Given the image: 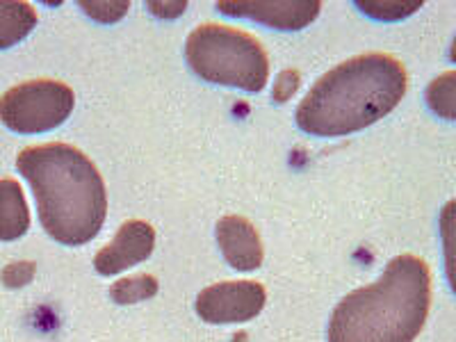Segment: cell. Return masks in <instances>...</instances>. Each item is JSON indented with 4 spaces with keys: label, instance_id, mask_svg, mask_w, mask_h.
<instances>
[{
    "label": "cell",
    "instance_id": "cell-2",
    "mask_svg": "<svg viewBox=\"0 0 456 342\" xmlns=\"http://www.w3.org/2000/svg\"><path fill=\"white\" fill-rule=\"evenodd\" d=\"M404 64L388 53L349 57L308 89L297 108V126L308 135L340 137L388 117L406 94Z\"/></svg>",
    "mask_w": 456,
    "mask_h": 342
},
{
    "label": "cell",
    "instance_id": "cell-10",
    "mask_svg": "<svg viewBox=\"0 0 456 342\" xmlns=\"http://www.w3.org/2000/svg\"><path fill=\"white\" fill-rule=\"evenodd\" d=\"M28 210L23 187L14 178H0V242H12L28 233Z\"/></svg>",
    "mask_w": 456,
    "mask_h": 342
},
{
    "label": "cell",
    "instance_id": "cell-14",
    "mask_svg": "<svg viewBox=\"0 0 456 342\" xmlns=\"http://www.w3.org/2000/svg\"><path fill=\"white\" fill-rule=\"evenodd\" d=\"M441 240L445 256V274L452 292L456 295V199L447 201L441 210Z\"/></svg>",
    "mask_w": 456,
    "mask_h": 342
},
{
    "label": "cell",
    "instance_id": "cell-4",
    "mask_svg": "<svg viewBox=\"0 0 456 342\" xmlns=\"http://www.w3.org/2000/svg\"><path fill=\"white\" fill-rule=\"evenodd\" d=\"M185 57L206 83L258 94L270 78V57L263 44L240 28L203 23L187 37Z\"/></svg>",
    "mask_w": 456,
    "mask_h": 342
},
{
    "label": "cell",
    "instance_id": "cell-8",
    "mask_svg": "<svg viewBox=\"0 0 456 342\" xmlns=\"http://www.w3.org/2000/svg\"><path fill=\"white\" fill-rule=\"evenodd\" d=\"M219 14L247 19L260 26L274 28V30H301L308 28L322 12L320 0H290V3H260V0H235V3H217Z\"/></svg>",
    "mask_w": 456,
    "mask_h": 342
},
{
    "label": "cell",
    "instance_id": "cell-18",
    "mask_svg": "<svg viewBox=\"0 0 456 342\" xmlns=\"http://www.w3.org/2000/svg\"><path fill=\"white\" fill-rule=\"evenodd\" d=\"M37 265L35 263H28V260H21V263H14V265H7L0 279L7 288H21V285L30 283L32 276H35Z\"/></svg>",
    "mask_w": 456,
    "mask_h": 342
},
{
    "label": "cell",
    "instance_id": "cell-7",
    "mask_svg": "<svg viewBox=\"0 0 456 342\" xmlns=\"http://www.w3.org/2000/svg\"><path fill=\"white\" fill-rule=\"evenodd\" d=\"M156 247V228L144 219H128L114 233L112 242L105 244L99 254L94 256V270L101 276H117L121 272L144 263Z\"/></svg>",
    "mask_w": 456,
    "mask_h": 342
},
{
    "label": "cell",
    "instance_id": "cell-19",
    "mask_svg": "<svg viewBox=\"0 0 456 342\" xmlns=\"http://www.w3.org/2000/svg\"><path fill=\"white\" fill-rule=\"evenodd\" d=\"M185 10H187L185 3H149L151 14L160 16V19H165V21L176 19V16H181Z\"/></svg>",
    "mask_w": 456,
    "mask_h": 342
},
{
    "label": "cell",
    "instance_id": "cell-12",
    "mask_svg": "<svg viewBox=\"0 0 456 342\" xmlns=\"http://www.w3.org/2000/svg\"><path fill=\"white\" fill-rule=\"evenodd\" d=\"M425 101L436 117L447 121H456V71H447L436 76L427 85Z\"/></svg>",
    "mask_w": 456,
    "mask_h": 342
},
{
    "label": "cell",
    "instance_id": "cell-5",
    "mask_svg": "<svg viewBox=\"0 0 456 342\" xmlns=\"http://www.w3.org/2000/svg\"><path fill=\"white\" fill-rule=\"evenodd\" d=\"M76 94L60 80H28L0 96V121L19 135H37L71 117Z\"/></svg>",
    "mask_w": 456,
    "mask_h": 342
},
{
    "label": "cell",
    "instance_id": "cell-6",
    "mask_svg": "<svg viewBox=\"0 0 456 342\" xmlns=\"http://www.w3.org/2000/svg\"><path fill=\"white\" fill-rule=\"evenodd\" d=\"M267 301L258 281H222L203 288L197 297V315L208 324H240L258 317Z\"/></svg>",
    "mask_w": 456,
    "mask_h": 342
},
{
    "label": "cell",
    "instance_id": "cell-20",
    "mask_svg": "<svg viewBox=\"0 0 456 342\" xmlns=\"http://www.w3.org/2000/svg\"><path fill=\"white\" fill-rule=\"evenodd\" d=\"M450 60L456 64V37H454V42H452V46H450Z\"/></svg>",
    "mask_w": 456,
    "mask_h": 342
},
{
    "label": "cell",
    "instance_id": "cell-1",
    "mask_svg": "<svg viewBox=\"0 0 456 342\" xmlns=\"http://www.w3.org/2000/svg\"><path fill=\"white\" fill-rule=\"evenodd\" d=\"M16 169L30 183L44 231L55 242H92L108 217L101 171L83 151L64 142L37 144L16 156Z\"/></svg>",
    "mask_w": 456,
    "mask_h": 342
},
{
    "label": "cell",
    "instance_id": "cell-15",
    "mask_svg": "<svg viewBox=\"0 0 456 342\" xmlns=\"http://www.w3.org/2000/svg\"><path fill=\"white\" fill-rule=\"evenodd\" d=\"M356 7L363 14L379 19V21H402L413 12L422 7V3H370V0H356Z\"/></svg>",
    "mask_w": 456,
    "mask_h": 342
},
{
    "label": "cell",
    "instance_id": "cell-11",
    "mask_svg": "<svg viewBox=\"0 0 456 342\" xmlns=\"http://www.w3.org/2000/svg\"><path fill=\"white\" fill-rule=\"evenodd\" d=\"M37 12L30 3L0 0V51L16 46L37 28Z\"/></svg>",
    "mask_w": 456,
    "mask_h": 342
},
{
    "label": "cell",
    "instance_id": "cell-3",
    "mask_svg": "<svg viewBox=\"0 0 456 342\" xmlns=\"http://www.w3.org/2000/svg\"><path fill=\"white\" fill-rule=\"evenodd\" d=\"M431 308V272L418 256H397L377 283L349 292L329 320V342H413Z\"/></svg>",
    "mask_w": 456,
    "mask_h": 342
},
{
    "label": "cell",
    "instance_id": "cell-16",
    "mask_svg": "<svg viewBox=\"0 0 456 342\" xmlns=\"http://www.w3.org/2000/svg\"><path fill=\"white\" fill-rule=\"evenodd\" d=\"M80 10L99 23H117L130 10V3H80Z\"/></svg>",
    "mask_w": 456,
    "mask_h": 342
},
{
    "label": "cell",
    "instance_id": "cell-17",
    "mask_svg": "<svg viewBox=\"0 0 456 342\" xmlns=\"http://www.w3.org/2000/svg\"><path fill=\"white\" fill-rule=\"evenodd\" d=\"M301 85V76L297 69H285V71L279 73V78L274 83V103H285V101H290L292 96L297 94Z\"/></svg>",
    "mask_w": 456,
    "mask_h": 342
},
{
    "label": "cell",
    "instance_id": "cell-13",
    "mask_svg": "<svg viewBox=\"0 0 456 342\" xmlns=\"http://www.w3.org/2000/svg\"><path fill=\"white\" fill-rule=\"evenodd\" d=\"M156 295L158 279L151 274L126 276V279H119L117 283H112V288H110V297H112L114 304H119V306H130V304L146 301Z\"/></svg>",
    "mask_w": 456,
    "mask_h": 342
},
{
    "label": "cell",
    "instance_id": "cell-9",
    "mask_svg": "<svg viewBox=\"0 0 456 342\" xmlns=\"http://www.w3.org/2000/svg\"><path fill=\"white\" fill-rule=\"evenodd\" d=\"M226 263L238 272H254L263 265V242L254 224L242 215H226L215 228Z\"/></svg>",
    "mask_w": 456,
    "mask_h": 342
}]
</instances>
